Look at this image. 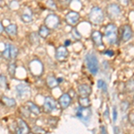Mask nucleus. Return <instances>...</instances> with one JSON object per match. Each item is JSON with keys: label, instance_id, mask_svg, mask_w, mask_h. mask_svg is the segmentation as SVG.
Listing matches in <instances>:
<instances>
[{"label": "nucleus", "instance_id": "nucleus-4", "mask_svg": "<svg viewBox=\"0 0 134 134\" xmlns=\"http://www.w3.org/2000/svg\"><path fill=\"white\" fill-rule=\"evenodd\" d=\"M105 13L109 20L114 21L120 18L121 15H122V9H121L120 5H117V4L111 3L105 6Z\"/></svg>", "mask_w": 134, "mask_h": 134}, {"label": "nucleus", "instance_id": "nucleus-7", "mask_svg": "<svg viewBox=\"0 0 134 134\" xmlns=\"http://www.w3.org/2000/svg\"><path fill=\"white\" fill-rule=\"evenodd\" d=\"M57 108V101L52 97L47 96L44 98V102H43L42 109L43 112L46 114H50Z\"/></svg>", "mask_w": 134, "mask_h": 134}, {"label": "nucleus", "instance_id": "nucleus-11", "mask_svg": "<svg viewBox=\"0 0 134 134\" xmlns=\"http://www.w3.org/2000/svg\"><path fill=\"white\" fill-rule=\"evenodd\" d=\"M133 36V31L129 24H124L121 28V40L122 42H128Z\"/></svg>", "mask_w": 134, "mask_h": 134}, {"label": "nucleus", "instance_id": "nucleus-32", "mask_svg": "<svg viewBox=\"0 0 134 134\" xmlns=\"http://www.w3.org/2000/svg\"><path fill=\"white\" fill-rule=\"evenodd\" d=\"M98 88H102L103 91H105V92H107V84H105V81H103V80H101V79L98 81Z\"/></svg>", "mask_w": 134, "mask_h": 134}, {"label": "nucleus", "instance_id": "nucleus-27", "mask_svg": "<svg viewBox=\"0 0 134 134\" xmlns=\"http://www.w3.org/2000/svg\"><path fill=\"white\" fill-rule=\"evenodd\" d=\"M7 72L11 77L14 78L16 72V64L14 63H10L7 65Z\"/></svg>", "mask_w": 134, "mask_h": 134}, {"label": "nucleus", "instance_id": "nucleus-33", "mask_svg": "<svg viewBox=\"0 0 134 134\" xmlns=\"http://www.w3.org/2000/svg\"><path fill=\"white\" fill-rule=\"evenodd\" d=\"M112 115H113V122H115L118 117V113H117V109L115 107H113V111H112Z\"/></svg>", "mask_w": 134, "mask_h": 134}, {"label": "nucleus", "instance_id": "nucleus-3", "mask_svg": "<svg viewBox=\"0 0 134 134\" xmlns=\"http://www.w3.org/2000/svg\"><path fill=\"white\" fill-rule=\"evenodd\" d=\"M105 37L110 45H114L118 41V29L114 23H108L105 28Z\"/></svg>", "mask_w": 134, "mask_h": 134}, {"label": "nucleus", "instance_id": "nucleus-20", "mask_svg": "<svg viewBox=\"0 0 134 134\" xmlns=\"http://www.w3.org/2000/svg\"><path fill=\"white\" fill-rule=\"evenodd\" d=\"M50 29H48V28L47 27L46 25H41L40 27V29H38V35H40V38H47V37H48L49 35H50Z\"/></svg>", "mask_w": 134, "mask_h": 134}, {"label": "nucleus", "instance_id": "nucleus-40", "mask_svg": "<svg viewBox=\"0 0 134 134\" xmlns=\"http://www.w3.org/2000/svg\"><path fill=\"white\" fill-rule=\"evenodd\" d=\"M70 44H71V41H70V40H66L65 43H64V46L67 47V46H69Z\"/></svg>", "mask_w": 134, "mask_h": 134}, {"label": "nucleus", "instance_id": "nucleus-34", "mask_svg": "<svg viewBox=\"0 0 134 134\" xmlns=\"http://www.w3.org/2000/svg\"><path fill=\"white\" fill-rule=\"evenodd\" d=\"M103 54L105 55H107V57H114V52L113 50H111V49H107V50H105L103 52Z\"/></svg>", "mask_w": 134, "mask_h": 134}, {"label": "nucleus", "instance_id": "nucleus-8", "mask_svg": "<svg viewBox=\"0 0 134 134\" xmlns=\"http://www.w3.org/2000/svg\"><path fill=\"white\" fill-rule=\"evenodd\" d=\"M17 96L21 99H25L31 96V87L28 84L20 83L15 87Z\"/></svg>", "mask_w": 134, "mask_h": 134}, {"label": "nucleus", "instance_id": "nucleus-38", "mask_svg": "<svg viewBox=\"0 0 134 134\" xmlns=\"http://www.w3.org/2000/svg\"><path fill=\"white\" fill-rule=\"evenodd\" d=\"M101 133H107V131L105 126H101Z\"/></svg>", "mask_w": 134, "mask_h": 134}, {"label": "nucleus", "instance_id": "nucleus-26", "mask_svg": "<svg viewBox=\"0 0 134 134\" xmlns=\"http://www.w3.org/2000/svg\"><path fill=\"white\" fill-rule=\"evenodd\" d=\"M21 20L25 23H30L32 21V15L31 13H28V12H25L23 13V14L21 15Z\"/></svg>", "mask_w": 134, "mask_h": 134}, {"label": "nucleus", "instance_id": "nucleus-31", "mask_svg": "<svg viewBox=\"0 0 134 134\" xmlns=\"http://www.w3.org/2000/svg\"><path fill=\"white\" fill-rule=\"evenodd\" d=\"M46 5H47V7L51 10H57V4L54 2V0H47L46 2Z\"/></svg>", "mask_w": 134, "mask_h": 134}, {"label": "nucleus", "instance_id": "nucleus-13", "mask_svg": "<svg viewBox=\"0 0 134 134\" xmlns=\"http://www.w3.org/2000/svg\"><path fill=\"white\" fill-rule=\"evenodd\" d=\"M72 98L69 93H64L58 98V105H60L61 109L64 110L70 107L71 104H72Z\"/></svg>", "mask_w": 134, "mask_h": 134}, {"label": "nucleus", "instance_id": "nucleus-37", "mask_svg": "<svg viewBox=\"0 0 134 134\" xmlns=\"http://www.w3.org/2000/svg\"><path fill=\"white\" fill-rule=\"evenodd\" d=\"M121 131L118 126H114V133H120Z\"/></svg>", "mask_w": 134, "mask_h": 134}, {"label": "nucleus", "instance_id": "nucleus-15", "mask_svg": "<svg viewBox=\"0 0 134 134\" xmlns=\"http://www.w3.org/2000/svg\"><path fill=\"white\" fill-rule=\"evenodd\" d=\"M92 42L94 43L95 46L101 47L103 46V35L99 31H93L90 35Z\"/></svg>", "mask_w": 134, "mask_h": 134}, {"label": "nucleus", "instance_id": "nucleus-22", "mask_svg": "<svg viewBox=\"0 0 134 134\" xmlns=\"http://www.w3.org/2000/svg\"><path fill=\"white\" fill-rule=\"evenodd\" d=\"M5 31L9 36L14 37L17 34V26L14 23H11L5 28Z\"/></svg>", "mask_w": 134, "mask_h": 134}, {"label": "nucleus", "instance_id": "nucleus-12", "mask_svg": "<svg viewBox=\"0 0 134 134\" xmlns=\"http://www.w3.org/2000/svg\"><path fill=\"white\" fill-rule=\"evenodd\" d=\"M69 57V51L65 46H59L57 47L55 57L58 62H64Z\"/></svg>", "mask_w": 134, "mask_h": 134}, {"label": "nucleus", "instance_id": "nucleus-9", "mask_svg": "<svg viewBox=\"0 0 134 134\" xmlns=\"http://www.w3.org/2000/svg\"><path fill=\"white\" fill-rule=\"evenodd\" d=\"M75 115L82 122H88L90 121V118L91 116V110L90 107H81L79 105V107L76 108Z\"/></svg>", "mask_w": 134, "mask_h": 134}, {"label": "nucleus", "instance_id": "nucleus-24", "mask_svg": "<svg viewBox=\"0 0 134 134\" xmlns=\"http://www.w3.org/2000/svg\"><path fill=\"white\" fill-rule=\"evenodd\" d=\"M9 47H10V57L12 60L14 59H16V57H18L19 55V50L18 48L16 47V46L13 44H9Z\"/></svg>", "mask_w": 134, "mask_h": 134}, {"label": "nucleus", "instance_id": "nucleus-6", "mask_svg": "<svg viewBox=\"0 0 134 134\" xmlns=\"http://www.w3.org/2000/svg\"><path fill=\"white\" fill-rule=\"evenodd\" d=\"M44 24L47 26L48 29H50L51 31L57 30L58 26L60 25V18L58 15L55 14H49L48 15L46 16L44 20Z\"/></svg>", "mask_w": 134, "mask_h": 134}, {"label": "nucleus", "instance_id": "nucleus-29", "mask_svg": "<svg viewBox=\"0 0 134 134\" xmlns=\"http://www.w3.org/2000/svg\"><path fill=\"white\" fill-rule=\"evenodd\" d=\"M130 105H131V104L128 100H124L122 101L120 104V108H121V111L122 112H127L128 111V109L130 108Z\"/></svg>", "mask_w": 134, "mask_h": 134}, {"label": "nucleus", "instance_id": "nucleus-28", "mask_svg": "<svg viewBox=\"0 0 134 134\" xmlns=\"http://www.w3.org/2000/svg\"><path fill=\"white\" fill-rule=\"evenodd\" d=\"M2 57H3L6 60H11L10 57V47H9V43L5 44V50L2 52Z\"/></svg>", "mask_w": 134, "mask_h": 134}, {"label": "nucleus", "instance_id": "nucleus-30", "mask_svg": "<svg viewBox=\"0 0 134 134\" xmlns=\"http://www.w3.org/2000/svg\"><path fill=\"white\" fill-rule=\"evenodd\" d=\"M0 87H1V90H5L6 86H7V80H6V77L3 73H1L0 75Z\"/></svg>", "mask_w": 134, "mask_h": 134}, {"label": "nucleus", "instance_id": "nucleus-35", "mask_svg": "<svg viewBox=\"0 0 134 134\" xmlns=\"http://www.w3.org/2000/svg\"><path fill=\"white\" fill-rule=\"evenodd\" d=\"M128 120L130 124L134 126V113H130L128 114Z\"/></svg>", "mask_w": 134, "mask_h": 134}, {"label": "nucleus", "instance_id": "nucleus-25", "mask_svg": "<svg viewBox=\"0 0 134 134\" xmlns=\"http://www.w3.org/2000/svg\"><path fill=\"white\" fill-rule=\"evenodd\" d=\"M29 40L32 45H37L40 43V35L36 32H31L29 36Z\"/></svg>", "mask_w": 134, "mask_h": 134}, {"label": "nucleus", "instance_id": "nucleus-36", "mask_svg": "<svg viewBox=\"0 0 134 134\" xmlns=\"http://www.w3.org/2000/svg\"><path fill=\"white\" fill-rule=\"evenodd\" d=\"M118 2L120 5H122L124 6L129 5V4H130V0H118Z\"/></svg>", "mask_w": 134, "mask_h": 134}, {"label": "nucleus", "instance_id": "nucleus-10", "mask_svg": "<svg viewBox=\"0 0 134 134\" xmlns=\"http://www.w3.org/2000/svg\"><path fill=\"white\" fill-rule=\"evenodd\" d=\"M80 19H81V15L78 12H75V11H70L66 14L65 17H64V20H65L67 24H69L70 26H76L78 24V23L80 21Z\"/></svg>", "mask_w": 134, "mask_h": 134}, {"label": "nucleus", "instance_id": "nucleus-5", "mask_svg": "<svg viewBox=\"0 0 134 134\" xmlns=\"http://www.w3.org/2000/svg\"><path fill=\"white\" fill-rule=\"evenodd\" d=\"M30 72L35 77H40L44 72V65L38 59H33L29 63Z\"/></svg>", "mask_w": 134, "mask_h": 134}, {"label": "nucleus", "instance_id": "nucleus-18", "mask_svg": "<svg viewBox=\"0 0 134 134\" xmlns=\"http://www.w3.org/2000/svg\"><path fill=\"white\" fill-rule=\"evenodd\" d=\"M26 105H27V108L30 111V113L35 114V115H40V114H41V109H40V107H38L35 103L31 102V101H27Z\"/></svg>", "mask_w": 134, "mask_h": 134}, {"label": "nucleus", "instance_id": "nucleus-41", "mask_svg": "<svg viewBox=\"0 0 134 134\" xmlns=\"http://www.w3.org/2000/svg\"><path fill=\"white\" fill-rule=\"evenodd\" d=\"M132 105H134V95H133V98H132Z\"/></svg>", "mask_w": 134, "mask_h": 134}, {"label": "nucleus", "instance_id": "nucleus-21", "mask_svg": "<svg viewBox=\"0 0 134 134\" xmlns=\"http://www.w3.org/2000/svg\"><path fill=\"white\" fill-rule=\"evenodd\" d=\"M78 103L81 107H90V99L88 97H78Z\"/></svg>", "mask_w": 134, "mask_h": 134}, {"label": "nucleus", "instance_id": "nucleus-39", "mask_svg": "<svg viewBox=\"0 0 134 134\" xmlns=\"http://www.w3.org/2000/svg\"><path fill=\"white\" fill-rule=\"evenodd\" d=\"M3 31H4V26H3V23H0V32H1V33H3Z\"/></svg>", "mask_w": 134, "mask_h": 134}, {"label": "nucleus", "instance_id": "nucleus-17", "mask_svg": "<svg viewBox=\"0 0 134 134\" xmlns=\"http://www.w3.org/2000/svg\"><path fill=\"white\" fill-rule=\"evenodd\" d=\"M1 102L5 107H8V108H14L16 107V100L14 98H8L6 96H2Z\"/></svg>", "mask_w": 134, "mask_h": 134}, {"label": "nucleus", "instance_id": "nucleus-1", "mask_svg": "<svg viewBox=\"0 0 134 134\" xmlns=\"http://www.w3.org/2000/svg\"><path fill=\"white\" fill-rule=\"evenodd\" d=\"M85 62L87 65L88 71L91 73L92 75H97L99 71V64L98 59L97 55L93 52H90L86 55Z\"/></svg>", "mask_w": 134, "mask_h": 134}, {"label": "nucleus", "instance_id": "nucleus-2", "mask_svg": "<svg viewBox=\"0 0 134 134\" xmlns=\"http://www.w3.org/2000/svg\"><path fill=\"white\" fill-rule=\"evenodd\" d=\"M105 17V13L102 8L98 6H93L88 14V20L93 24H100L102 23Z\"/></svg>", "mask_w": 134, "mask_h": 134}, {"label": "nucleus", "instance_id": "nucleus-23", "mask_svg": "<svg viewBox=\"0 0 134 134\" xmlns=\"http://www.w3.org/2000/svg\"><path fill=\"white\" fill-rule=\"evenodd\" d=\"M124 90L127 93H132L134 92V79L131 78L125 82Z\"/></svg>", "mask_w": 134, "mask_h": 134}, {"label": "nucleus", "instance_id": "nucleus-19", "mask_svg": "<svg viewBox=\"0 0 134 134\" xmlns=\"http://www.w3.org/2000/svg\"><path fill=\"white\" fill-rule=\"evenodd\" d=\"M46 84L49 88L53 90V88H57L60 83L58 82V80L54 75H49L46 79Z\"/></svg>", "mask_w": 134, "mask_h": 134}, {"label": "nucleus", "instance_id": "nucleus-16", "mask_svg": "<svg viewBox=\"0 0 134 134\" xmlns=\"http://www.w3.org/2000/svg\"><path fill=\"white\" fill-rule=\"evenodd\" d=\"M77 90L79 96L82 97H90L92 93V88L88 84H80L78 86Z\"/></svg>", "mask_w": 134, "mask_h": 134}, {"label": "nucleus", "instance_id": "nucleus-14", "mask_svg": "<svg viewBox=\"0 0 134 134\" xmlns=\"http://www.w3.org/2000/svg\"><path fill=\"white\" fill-rule=\"evenodd\" d=\"M16 122H17V126H16V133H30L31 132V129L28 126V124L25 122L24 120H23L21 118H17L16 119Z\"/></svg>", "mask_w": 134, "mask_h": 134}]
</instances>
